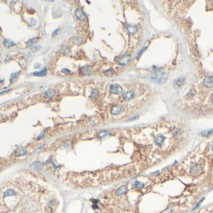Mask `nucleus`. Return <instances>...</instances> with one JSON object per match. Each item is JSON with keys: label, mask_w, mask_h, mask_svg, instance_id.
<instances>
[{"label": "nucleus", "mask_w": 213, "mask_h": 213, "mask_svg": "<svg viewBox=\"0 0 213 213\" xmlns=\"http://www.w3.org/2000/svg\"><path fill=\"white\" fill-rule=\"evenodd\" d=\"M185 82V78L183 77H181V78H179L178 79H175L174 81V85L175 87L176 88H180L183 85H184Z\"/></svg>", "instance_id": "8"}, {"label": "nucleus", "mask_w": 213, "mask_h": 213, "mask_svg": "<svg viewBox=\"0 0 213 213\" xmlns=\"http://www.w3.org/2000/svg\"><path fill=\"white\" fill-rule=\"evenodd\" d=\"M127 186H120L119 188H118L117 189L116 194H117V195L118 196H122V195L125 194L127 192Z\"/></svg>", "instance_id": "9"}, {"label": "nucleus", "mask_w": 213, "mask_h": 213, "mask_svg": "<svg viewBox=\"0 0 213 213\" xmlns=\"http://www.w3.org/2000/svg\"><path fill=\"white\" fill-rule=\"evenodd\" d=\"M55 94H56V91L53 89H49L45 92V96L47 97H49V98L53 97L55 96Z\"/></svg>", "instance_id": "12"}, {"label": "nucleus", "mask_w": 213, "mask_h": 213, "mask_svg": "<svg viewBox=\"0 0 213 213\" xmlns=\"http://www.w3.org/2000/svg\"><path fill=\"white\" fill-rule=\"evenodd\" d=\"M203 200H204V199H202V200H201V201H200V202H199V203H198V204H197V205H196V207H195V208H194V209H196V208H197V207L199 206V205H200V204H201V203H202V202H203Z\"/></svg>", "instance_id": "28"}, {"label": "nucleus", "mask_w": 213, "mask_h": 213, "mask_svg": "<svg viewBox=\"0 0 213 213\" xmlns=\"http://www.w3.org/2000/svg\"><path fill=\"white\" fill-rule=\"evenodd\" d=\"M110 92L114 94H120L122 93L123 92V88L122 87L118 84H113L110 86Z\"/></svg>", "instance_id": "2"}, {"label": "nucleus", "mask_w": 213, "mask_h": 213, "mask_svg": "<svg viewBox=\"0 0 213 213\" xmlns=\"http://www.w3.org/2000/svg\"><path fill=\"white\" fill-rule=\"evenodd\" d=\"M211 101H212V103H213V94H212V96H211Z\"/></svg>", "instance_id": "29"}, {"label": "nucleus", "mask_w": 213, "mask_h": 213, "mask_svg": "<svg viewBox=\"0 0 213 213\" xmlns=\"http://www.w3.org/2000/svg\"><path fill=\"white\" fill-rule=\"evenodd\" d=\"M166 140V137L161 134H158L154 138V142L158 146H161Z\"/></svg>", "instance_id": "4"}, {"label": "nucleus", "mask_w": 213, "mask_h": 213, "mask_svg": "<svg viewBox=\"0 0 213 213\" xmlns=\"http://www.w3.org/2000/svg\"><path fill=\"white\" fill-rule=\"evenodd\" d=\"M124 111V108L122 105H117L115 106H113L111 109V113L113 115H117L119 114L122 112Z\"/></svg>", "instance_id": "5"}, {"label": "nucleus", "mask_w": 213, "mask_h": 213, "mask_svg": "<svg viewBox=\"0 0 213 213\" xmlns=\"http://www.w3.org/2000/svg\"><path fill=\"white\" fill-rule=\"evenodd\" d=\"M36 41H37L36 38H32V39H29V40L27 42V46L29 47L30 46H31L32 44H34Z\"/></svg>", "instance_id": "21"}, {"label": "nucleus", "mask_w": 213, "mask_h": 213, "mask_svg": "<svg viewBox=\"0 0 213 213\" xmlns=\"http://www.w3.org/2000/svg\"><path fill=\"white\" fill-rule=\"evenodd\" d=\"M127 30L128 32L131 34H134L137 31V28L135 26H128L127 28Z\"/></svg>", "instance_id": "18"}, {"label": "nucleus", "mask_w": 213, "mask_h": 213, "mask_svg": "<svg viewBox=\"0 0 213 213\" xmlns=\"http://www.w3.org/2000/svg\"><path fill=\"white\" fill-rule=\"evenodd\" d=\"M4 44L7 48H11V47L14 46L16 45L15 43L12 42L11 41L8 40V39H5V40L4 41Z\"/></svg>", "instance_id": "17"}, {"label": "nucleus", "mask_w": 213, "mask_h": 213, "mask_svg": "<svg viewBox=\"0 0 213 213\" xmlns=\"http://www.w3.org/2000/svg\"><path fill=\"white\" fill-rule=\"evenodd\" d=\"M135 96V94L132 91H128L125 92V93H124L123 94V98L125 101H129L131 100V99L133 98V97Z\"/></svg>", "instance_id": "6"}, {"label": "nucleus", "mask_w": 213, "mask_h": 213, "mask_svg": "<svg viewBox=\"0 0 213 213\" xmlns=\"http://www.w3.org/2000/svg\"><path fill=\"white\" fill-rule=\"evenodd\" d=\"M60 30H61V29H60V28H57V29H56V30H55L53 32H52V37H54L55 36L57 35V33H58L59 31H60Z\"/></svg>", "instance_id": "26"}, {"label": "nucleus", "mask_w": 213, "mask_h": 213, "mask_svg": "<svg viewBox=\"0 0 213 213\" xmlns=\"http://www.w3.org/2000/svg\"><path fill=\"white\" fill-rule=\"evenodd\" d=\"M31 167L33 169L39 171L41 169L42 165H41V162H38V161H36V162H33L31 165Z\"/></svg>", "instance_id": "13"}, {"label": "nucleus", "mask_w": 213, "mask_h": 213, "mask_svg": "<svg viewBox=\"0 0 213 213\" xmlns=\"http://www.w3.org/2000/svg\"><path fill=\"white\" fill-rule=\"evenodd\" d=\"M144 186V184L142 182H140V181H135V182L133 183L132 185H131V187L133 188H138V187H142Z\"/></svg>", "instance_id": "16"}, {"label": "nucleus", "mask_w": 213, "mask_h": 213, "mask_svg": "<svg viewBox=\"0 0 213 213\" xmlns=\"http://www.w3.org/2000/svg\"><path fill=\"white\" fill-rule=\"evenodd\" d=\"M98 94H99L98 91L97 90H95V89H94V90H93L92 93V97H94V98H96L97 96H98Z\"/></svg>", "instance_id": "24"}, {"label": "nucleus", "mask_w": 213, "mask_h": 213, "mask_svg": "<svg viewBox=\"0 0 213 213\" xmlns=\"http://www.w3.org/2000/svg\"><path fill=\"white\" fill-rule=\"evenodd\" d=\"M168 79V74H166L165 73H158V74H155L154 76L151 77V79L153 81L158 84H164L165 83Z\"/></svg>", "instance_id": "1"}, {"label": "nucleus", "mask_w": 213, "mask_h": 213, "mask_svg": "<svg viewBox=\"0 0 213 213\" xmlns=\"http://www.w3.org/2000/svg\"><path fill=\"white\" fill-rule=\"evenodd\" d=\"M47 73V69L46 68H44V69H43L42 71L39 72H35V73H33V74L34 76H44Z\"/></svg>", "instance_id": "15"}, {"label": "nucleus", "mask_w": 213, "mask_h": 213, "mask_svg": "<svg viewBox=\"0 0 213 213\" xmlns=\"http://www.w3.org/2000/svg\"><path fill=\"white\" fill-rule=\"evenodd\" d=\"M113 68H111V69H108V70H107L106 71V73H105V74H106L107 76H112V75H113Z\"/></svg>", "instance_id": "22"}, {"label": "nucleus", "mask_w": 213, "mask_h": 213, "mask_svg": "<svg viewBox=\"0 0 213 213\" xmlns=\"http://www.w3.org/2000/svg\"><path fill=\"white\" fill-rule=\"evenodd\" d=\"M202 171L201 166L199 163L194 162L190 167V172L193 174H198Z\"/></svg>", "instance_id": "3"}, {"label": "nucleus", "mask_w": 213, "mask_h": 213, "mask_svg": "<svg viewBox=\"0 0 213 213\" xmlns=\"http://www.w3.org/2000/svg\"><path fill=\"white\" fill-rule=\"evenodd\" d=\"M131 60V56L130 55H126L122 58H121L119 61V64L121 65H126Z\"/></svg>", "instance_id": "11"}, {"label": "nucleus", "mask_w": 213, "mask_h": 213, "mask_svg": "<svg viewBox=\"0 0 213 213\" xmlns=\"http://www.w3.org/2000/svg\"><path fill=\"white\" fill-rule=\"evenodd\" d=\"M40 48H41V46H35V47H34V48H31V52H33V53H36V51H38V50H40Z\"/></svg>", "instance_id": "25"}, {"label": "nucleus", "mask_w": 213, "mask_h": 213, "mask_svg": "<svg viewBox=\"0 0 213 213\" xmlns=\"http://www.w3.org/2000/svg\"><path fill=\"white\" fill-rule=\"evenodd\" d=\"M17 77H18V73H13V74H12L11 75V78H10L11 82L13 83V82L14 81L16 78H17Z\"/></svg>", "instance_id": "23"}, {"label": "nucleus", "mask_w": 213, "mask_h": 213, "mask_svg": "<svg viewBox=\"0 0 213 213\" xmlns=\"http://www.w3.org/2000/svg\"><path fill=\"white\" fill-rule=\"evenodd\" d=\"M204 84L208 88H213V77L209 76L206 78L204 80Z\"/></svg>", "instance_id": "7"}, {"label": "nucleus", "mask_w": 213, "mask_h": 213, "mask_svg": "<svg viewBox=\"0 0 213 213\" xmlns=\"http://www.w3.org/2000/svg\"><path fill=\"white\" fill-rule=\"evenodd\" d=\"M110 134L111 133H110L109 131H101L100 133H99V138H102L105 136H110Z\"/></svg>", "instance_id": "19"}, {"label": "nucleus", "mask_w": 213, "mask_h": 213, "mask_svg": "<svg viewBox=\"0 0 213 213\" xmlns=\"http://www.w3.org/2000/svg\"><path fill=\"white\" fill-rule=\"evenodd\" d=\"M213 133V129L209 130H206V131H204L201 132V134L203 136H208L209 134Z\"/></svg>", "instance_id": "20"}, {"label": "nucleus", "mask_w": 213, "mask_h": 213, "mask_svg": "<svg viewBox=\"0 0 213 213\" xmlns=\"http://www.w3.org/2000/svg\"><path fill=\"white\" fill-rule=\"evenodd\" d=\"M75 15L80 20H83L85 18V14L79 9H77L75 11Z\"/></svg>", "instance_id": "10"}, {"label": "nucleus", "mask_w": 213, "mask_h": 213, "mask_svg": "<svg viewBox=\"0 0 213 213\" xmlns=\"http://www.w3.org/2000/svg\"><path fill=\"white\" fill-rule=\"evenodd\" d=\"M63 72L65 73H70V71H69V69H63Z\"/></svg>", "instance_id": "27"}, {"label": "nucleus", "mask_w": 213, "mask_h": 213, "mask_svg": "<svg viewBox=\"0 0 213 213\" xmlns=\"http://www.w3.org/2000/svg\"><path fill=\"white\" fill-rule=\"evenodd\" d=\"M16 194V192L13 189H9L7 190L4 192V197H7V196H12Z\"/></svg>", "instance_id": "14"}]
</instances>
